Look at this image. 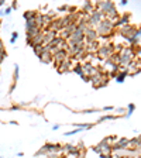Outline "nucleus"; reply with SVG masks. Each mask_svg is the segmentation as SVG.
I'll return each mask as SVG.
<instances>
[{
  "mask_svg": "<svg viewBox=\"0 0 141 158\" xmlns=\"http://www.w3.org/2000/svg\"><path fill=\"white\" fill-rule=\"evenodd\" d=\"M134 109H135V105H134V103H131V105L128 106V114H127V116H131V114H133V110H134Z\"/></svg>",
  "mask_w": 141,
  "mask_h": 158,
  "instance_id": "nucleus-5",
  "label": "nucleus"
},
{
  "mask_svg": "<svg viewBox=\"0 0 141 158\" xmlns=\"http://www.w3.org/2000/svg\"><path fill=\"white\" fill-rule=\"evenodd\" d=\"M3 4H4V2L3 0H0V6H3Z\"/></svg>",
  "mask_w": 141,
  "mask_h": 158,
  "instance_id": "nucleus-6",
  "label": "nucleus"
},
{
  "mask_svg": "<svg viewBox=\"0 0 141 158\" xmlns=\"http://www.w3.org/2000/svg\"><path fill=\"white\" fill-rule=\"evenodd\" d=\"M126 75H127V71H122V72H120V75L117 76V82H124V78H126Z\"/></svg>",
  "mask_w": 141,
  "mask_h": 158,
  "instance_id": "nucleus-3",
  "label": "nucleus"
},
{
  "mask_svg": "<svg viewBox=\"0 0 141 158\" xmlns=\"http://www.w3.org/2000/svg\"><path fill=\"white\" fill-rule=\"evenodd\" d=\"M113 26H114V24H113L112 21H109V20L100 21V24L97 26V31H96V33L100 34V35H107V34L112 33Z\"/></svg>",
  "mask_w": 141,
  "mask_h": 158,
  "instance_id": "nucleus-1",
  "label": "nucleus"
},
{
  "mask_svg": "<svg viewBox=\"0 0 141 158\" xmlns=\"http://www.w3.org/2000/svg\"><path fill=\"white\" fill-rule=\"evenodd\" d=\"M17 37H19V34H17V33H16V31H14V33H13V34H11V40H10V43H11V44H14V43H16V40H17Z\"/></svg>",
  "mask_w": 141,
  "mask_h": 158,
  "instance_id": "nucleus-4",
  "label": "nucleus"
},
{
  "mask_svg": "<svg viewBox=\"0 0 141 158\" xmlns=\"http://www.w3.org/2000/svg\"><path fill=\"white\" fill-rule=\"evenodd\" d=\"M105 14L102 11H95V13H90V19H89V23L92 24V26H99L100 21L103 20Z\"/></svg>",
  "mask_w": 141,
  "mask_h": 158,
  "instance_id": "nucleus-2",
  "label": "nucleus"
}]
</instances>
